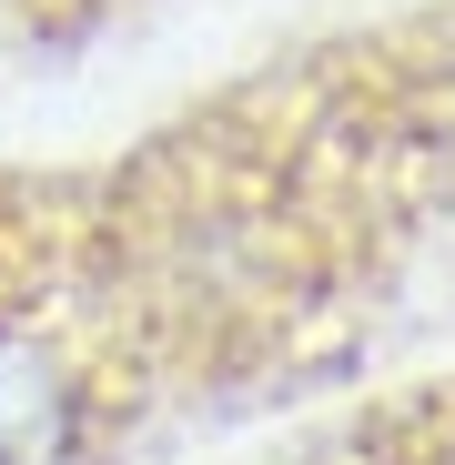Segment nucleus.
Here are the masks:
<instances>
[{"label":"nucleus","instance_id":"nucleus-1","mask_svg":"<svg viewBox=\"0 0 455 465\" xmlns=\"http://www.w3.org/2000/svg\"><path fill=\"white\" fill-rule=\"evenodd\" d=\"M82 435V374L31 324H0V465H61Z\"/></svg>","mask_w":455,"mask_h":465}]
</instances>
